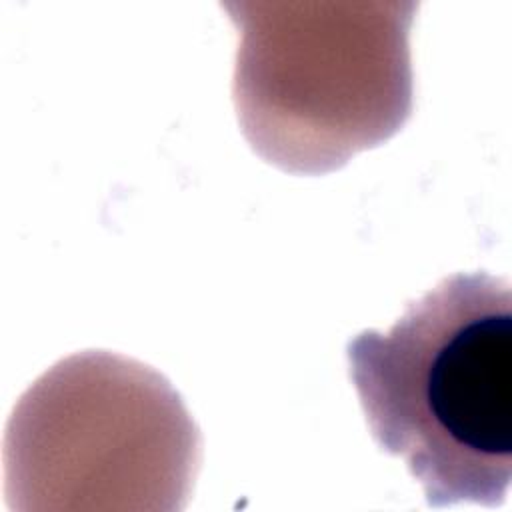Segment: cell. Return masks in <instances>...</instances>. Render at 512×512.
<instances>
[{"label":"cell","instance_id":"obj_2","mask_svg":"<svg viewBox=\"0 0 512 512\" xmlns=\"http://www.w3.org/2000/svg\"><path fill=\"white\" fill-rule=\"evenodd\" d=\"M238 26L234 106L252 150L326 174L392 138L412 112L416 2H224Z\"/></svg>","mask_w":512,"mask_h":512},{"label":"cell","instance_id":"obj_1","mask_svg":"<svg viewBox=\"0 0 512 512\" xmlns=\"http://www.w3.org/2000/svg\"><path fill=\"white\" fill-rule=\"evenodd\" d=\"M378 446L400 456L426 504L502 506L512 480V290L458 272L412 300L388 332L346 346Z\"/></svg>","mask_w":512,"mask_h":512},{"label":"cell","instance_id":"obj_3","mask_svg":"<svg viewBox=\"0 0 512 512\" xmlns=\"http://www.w3.org/2000/svg\"><path fill=\"white\" fill-rule=\"evenodd\" d=\"M200 454L198 426L162 374L86 350L20 396L6 490L18 510H182Z\"/></svg>","mask_w":512,"mask_h":512}]
</instances>
